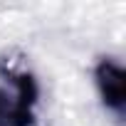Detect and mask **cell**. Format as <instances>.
Listing matches in <instances>:
<instances>
[{
    "label": "cell",
    "instance_id": "2",
    "mask_svg": "<svg viewBox=\"0 0 126 126\" xmlns=\"http://www.w3.org/2000/svg\"><path fill=\"white\" fill-rule=\"evenodd\" d=\"M99 87L104 94V101L114 109L124 106V96H126V79H124V69L114 62H104L99 67Z\"/></svg>",
    "mask_w": 126,
    "mask_h": 126
},
{
    "label": "cell",
    "instance_id": "1",
    "mask_svg": "<svg viewBox=\"0 0 126 126\" xmlns=\"http://www.w3.org/2000/svg\"><path fill=\"white\" fill-rule=\"evenodd\" d=\"M35 104L32 79L22 72L0 77V126H30Z\"/></svg>",
    "mask_w": 126,
    "mask_h": 126
}]
</instances>
